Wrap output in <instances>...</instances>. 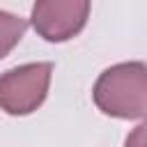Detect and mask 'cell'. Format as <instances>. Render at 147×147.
<instances>
[{"label": "cell", "mask_w": 147, "mask_h": 147, "mask_svg": "<svg viewBox=\"0 0 147 147\" xmlns=\"http://www.w3.org/2000/svg\"><path fill=\"white\" fill-rule=\"evenodd\" d=\"M51 76V62H28L0 74V110L14 117L34 113L48 94Z\"/></svg>", "instance_id": "7a4b0ae2"}, {"label": "cell", "mask_w": 147, "mask_h": 147, "mask_svg": "<svg viewBox=\"0 0 147 147\" xmlns=\"http://www.w3.org/2000/svg\"><path fill=\"white\" fill-rule=\"evenodd\" d=\"M25 30H28V21L25 18L0 9V60L7 57L18 46V41L25 34Z\"/></svg>", "instance_id": "277c9868"}, {"label": "cell", "mask_w": 147, "mask_h": 147, "mask_svg": "<svg viewBox=\"0 0 147 147\" xmlns=\"http://www.w3.org/2000/svg\"><path fill=\"white\" fill-rule=\"evenodd\" d=\"M96 108L117 119H147V64L119 62L108 67L92 87Z\"/></svg>", "instance_id": "6da1fadb"}, {"label": "cell", "mask_w": 147, "mask_h": 147, "mask_svg": "<svg viewBox=\"0 0 147 147\" xmlns=\"http://www.w3.org/2000/svg\"><path fill=\"white\" fill-rule=\"evenodd\" d=\"M87 16V0H39L32 5L30 23L41 39L51 44H62L85 28Z\"/></svg>", "instance_id": "3957f363"}, {"label": "cell", "mask_w": 147, "mask_h": 147, "mask_svg": "<svg viewBox=\"0 0 147 147\" xmlns=\"http://www.w3.org/2000/svg\"><path fill=\"white\" fill-rule=\"evenodd\" d=\"M124 147H147V119L140 122L124 140Z\"/></svg>", "instance_id": "5b68a950"}]
</instances>
